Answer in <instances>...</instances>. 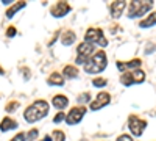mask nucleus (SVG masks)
I'll use <instances>...</instances> for the list:
<instances>
[{"mask_svg":"<svg viewBox=\"0 0 156 141\" xmlns=\"http://www.w3.org/2000/svg\"><path fill=\"white\" fill-rule=\"evenodd\" d=\"M48 110H50L48 102L44 100V99H37V100L33 102L31 105H28L27 108H25L23 119H25V122H28V124H34L37 121L44 119L48 114Z\"/></svg>","mask_w":156,"mask_h":141,"instance_id":"f257e3e1","label":"nucleus"},{"mask_svg":"<svg viewBox=\"0 0 156 141\" xmlns=\"http://www.w3.org/2000/svg\"><path fill=\"white\" fill-rule=\"evenodd\" d=\"M108 66V57L105 54V50L100 49L94 54V57L87 61V65L84 66V72L87 74H100L106 69Z\"/></svg>","mask_w":156,"mask_h":141,"instance_id":"f03ea898","label":"nucleus"},{"mask_svg":"<svg viewBox=\"0 0 156 141\" xmlns=\"http://www.w3.org/2000/svg\"><path fill=\"white\" fill-rule=\"evenodd\" d=\"M97 52L94 44H89L86 41L80 43L76 46V58H75V65H83L86 66L87 61L94 57V54Z\"/></svg>","mask_w":156,"mask_h":141,"instance_id":"7ed1b4c3","label":"nucleus"},{"mask_svg":"<svg viewBox=\"0 0 156 141\" xmlns=\"http://www.w3.org/2000/svg\"><path fill=\"white\" fill-rule=\"evenodd\" d=\"M153 8V2H129L128 5V19H136V17H142Z\"/></svg>","mask_w":156,"mask_h":141,"instance_id":"20e7f679","label":"nucleus"},{"mask_svg":"<svg viewBox=\"0 0 156 141\" xmlns=\"http://www.w3.org/2000/svg\"><path fill=\"white\" fill-rule=\"evenodd\" d=\"M84 41L86 43H89V44H97V46H100L101 49H105L109 43H108V39L105 38V35H103V30L101 28H97V27H90V28H87L86 30V33H84Z\"/></svg>","mask_w":156,"mask_h":141,"instance_id":"39448f33","label":"nucleus"},{"mask_svg":"<svg viewBox=\"0 0 156 141\" xmlns=\"http://www.w3.org/2000/svg\"><path fill=\"white\" fill-rule=\"evenodd\" d=\"M145 127H147V121L145 119H140L139 116H136V114H129L128 129H129V132H131L133 136H140L142 133H144Z\"/></svg>","mask_w":156,"mask_h":141,"instance_id":"423d86ee","label":"nucleus"},{"mask_svg":"<svg viewBox=\"0 0 156 141\" xmlns=\"http://www.w3.org/2000/svg\"><path fill=\"white\" fill-rule=\"evenodd\" d=\"M87 108L84 105H78V107H72L67 113V118H66V122L69 125H76V124H80L84 118V114H86Z\"/></svg>","mask_w":156,"mask_h":141,"instance_id":"0eeeda50","label":"nucleus"},{"mask_svg":"<svg viewBox=\"0 0 156 141\" xmlns=\"http://www.w3.org/2000/svg\"><path fill=\"white\" fill-rule=\"evenodd\" d=\"M109 104H111V94L106 93V91H100V93L95 96V99L89 104V110H90V111H98V110L105 108V107L109 105Z\"/></svg>","mask_w":156,"mask_h":141,"instance_id":"6e6552de","label":"nucleus"},{"mask_svg":"<svg viewBox=\"0 0 156 141\" xmlns=\"http://www.w3.org/2000/svg\"><path fill=\"white\" fill-rule=\"evenodd\" d=\"M70 11H72V5L70 3H67V2H56L53 6L50 8V14L53 16L55 19H59V17L67 16Z\"/></svg>","mask_w":156,"mask_h":141,"instance_id":"1a4fd4ad","label":"nucleus"},{"mask_svg":"<svg viewBox=\"0 0 156 141\" xmlns=\"http://www.w3.org/2000/svg\"><path fill=\"white\" fill-rule=\"evenodd\" d=\"M140 65H142V60L140 58H133L129 61H115V66L122 74L126 72V71H136V69H140Z\"/></svg>","mask_w":156,"mask_h":141,"instance_id":"9d476101","label":"nucleus"},{"mask_svg":"<svg viewBox=\"0 0 156 141\" xmlns=\"http://www.w3.org/2000/svg\"><path fill=\"white\" fill-rule=\"evenodd\" d=\"M126 8V2H123V0H117V2H112L111 6H109V13H111V17L112 19H119L123 11Z\"/></svg>","mask_w":156,"mask_h":141,"instance_id":"9b49d317","label":"nucleus"},{"mask_svg":"<svg viewBox=\"0 0 156 141\" xmlns=\"http://www.w3.org/2000/svg\"><path fill=\"white\" fill-rule=\"evenodd\" d=\"M51 105L59 111H64V108L69 105V97L62 96V94H56V96H53V99H51Z\"/></svg>","mask_w":156,"mask_h":141,"instance_id":"f8f14e48","label":"nucleus"},{"mask_svg":"<svg viewBox=\"0 0 156 141\" xmlns=\"http://www.w3.org/2000/svg\"><path fill=\"white\" fill-rule=\"evenodd\" d=\"M19 127V122L16 119H12L9 116H5L0 121V132H8V130H14Z\"/></svg>","mask_w":156,"mask_h":141,"instance_id":"ddd939ff","label":"nucleus"},{"mask_svg":"<svg viewBox=\"0 0 156 141\" xmlns=\"http://www.w3.org/2000/svg\"><path fill=\"white\" fill-rule=\"evenodd\" d=\"M47 85L50 86H64V83H66V79L62 77V74L59 72H51L48 77H47Z\"/></svg>","mask_w":156,"mask_h":141,"instance_id":"4468645a","label":"nucleus"},{"mask_svg":"<svg viewBox=\"0 0 156 141\" xmlns=\"http://www.w3.org/2000/svg\"><path fill=\"white\" fill-rule=\"evenodd\" d=\"M75 39H76V35H75L73 30L62 32V33H61V38H59L61 44H62V46H67V47L72 46V44H75Z\"/></svg>","mask_w":156,"mask_h":141,"instance_id":"2eb2a0df","label":"nucleus"},{"mask_svg":"<svg viewBox=\"0 0 156 141\" xmlns=\"http://www.w3.org/2000/svg\"><path fill=\"white\" fill-rule=\"evenodd\" d=\"M137 25H139L140 28H150V27H154V25H156V11H153V13H150L148 16H145V17L142 19Z\"/></svg>","mask_w":156,"mask_h":141,"instance_id":"dca6fc26","label":"nucleus"},{"mask_svg":"<svg viewBox=\"0 0 156 141\" xmlns=\"http://www.w3.org/2000/svg\"><path fill=\"white\" fill-rule=\"evenodd\" d=\"M80 75V71L75 65H66L62 69V77L64 79H76V77Z\"/></svg>","mask_w":156,"mask_h":141,"instance_id":"f3484780","label":"nucleus"},{"mask_svg":"<svg viewBox=\"0 0 156 141\" xmlns=\"http://www.w3.org/2000/svg\"><path fill=\"white\" fill-rule=\"evenodd\" d=\"M120 83L123 86H133L136 85V79H134V72L133 71H126L120 75Z\"/></svg>","mask_w":156,"mask_h":141,"instance_id":"a211bd4d","label":"nucleus"},{"mask_svg":"<svg viewBox=\"0 0 156 141\" xmlns=\"http://www.w3.org/2000/svg\"><path fill=\"white\" fill-rule=\"evenodd\" d=\"M25 6H27V2H22V0H20V2H16L14 5H11L8 9H6V19H11V17H14L16 16V13L17 11H20L22 8H25Z\"/></svg>","mask_w":156,"mask_h":141,"instance_id":"6ab92c4d","label":"nucleus"},{"mask_svg":"<svg viewBox=\"0 0 156 141\" xmlns=\"http://www.w3.org/2000/svg\"><path fill=\"white\" fill-rule=\"evenodd\" d=\"M19 107H20V102H17V100H9L8 104L5 105V111H6V113H14Z\"/></svg>","mask_w":156,"mask_h":141,"instance_id":"aec40b11","label":"nucleus"},{"mask_svg":"<svg viewBox=\"0 0 156 141\" xmlns=\"http://www.w3.org/2000/svg\"><path fill=\"white\" fill-rule=\"evenodd\" d=\"M51 138H53V141H66V133L59 129H55L51 132Z\"/></svg>","mask_w":156,"mask_h":141,"instance_id":"412c9836","label":"nucleus"},{"mask_svg":"<svg viewBox=\"0 0 156 141\" xmlns=\"http://www.w3.org/2000/svg\"><path fill=\"white\" fill-rule=\"evenodd\" d=\"M92 85L95 88H103V86L108 85V80L105 79V77H95V79L92 80Z\"/></svg>","mask_w":156,"mask_h":141,"instance_id":"4be33fe9","label":"nucleus"},{"mask_svg":"<svg viewBox=\"0 0 156 141\" xmlns=\"http://www.w3.org/2000/svg\"><path fill=\"white\" fill-rule=\"evenodd\" d=\"M76 100L80 102L81 105L87 104V102H89V104H90V102H92V100H90V93H81L80 96H78V99H76Z\"/></svg>","mask_w":156,"mask_h":141,"instance_id":"5701e85b","label":"nucleus"},{"mask_svg":"<svg viewBox=\"0 0 156 141\" xmlns=\"http://www.w3.org/2000/svg\"><path fill=\"white\" fill-rule=\"evenodd\" d=\"M67 118V113H64V111H58L55 116H53V124H59L62 121H66Z\"/></svg>","mask_w":156,"mask_h":141,"instance_id":"b1692460","label":"nucleus"},{"mask_svg":"<svg viewBox=\"0 0 156 141\" xmlns=\"http://www.w3.org/2000/svg\"><path fill=\"white\" fill-rule=\"evenodd\" d=\"M37 136H39L37 129H31V130L27 132V141H37Z\"/></svg>","mask_w":156,"mask_h":141,"instance_id":"393cba45","label":"nucleus"},{"mask_svg":"<svg viewBox=\"0 0 156 141\" xmlns=\"http://www.w3.org/2000/svg\"><path fill=\"white\" fill-rule=\"evenodd\" d=\"M27 139V133H23V132H19L17 135H14L9 141H25Z\"/></svg>","mask_w":156,"mask_h":141,"instance_id":"a878e982","label":"nucleus"},{"mask_svg":"<svg viewBox=\"0 0 156 141\" xmlns=\"http://www.w3.org/2000/svg\"><path fill=\"white\" fill-rule=\"evenodd\" d=\"M20 71H22V75H23V80H25V82H28V80L31 79V72H30V69H28V68H22Z\"/></svg>","mask_w":156,"mask_h":141,"instance_id":"bb28decb","label":"nucleus"},{"mask_svg":"<svg viewBox=\"0 0 156 141\" xmlns=\"http://www.w3.org/2000/svg\"><path fill=\"white\" fill-rule=\"evenodd\" d=\"M115 141H134V139H133V136H131V135H128V133H122V135L117 136V139H115Z\"/></svg>","mask_w":156,"mask_h":141,"instance_id":"cd10ccee","label":"nucleus"},{"mask_svg":"<svg viewBox=\"0 0 156 141\" xmlns=\"http://www.w3.org/2000/svg\"><path fill=\"white\" fill-rule=\"evenodd\" d=\"M17 35V30H16V27H8V30H6V38H14Z\"/></svg>","mask_w":156,"mask_h":141,"instance_id":"c85d7f7f","label":"nucleus"},{"mask_svg":"<svg viewBox=\"0 0 156 141\" xmlns=\"http://www.w3.org/2000/svg\"><path fill=\"white\" fill-rule=\"evenodd\" d=\"M153 50H154V44H147V49H145V54H153Z\"/></svg>","mask_w":156,"mask_h":141,"instance_id":"c756f323","label":"nucleus"},{"mask_svg":"<svg viewBox=\"0 0 156 141\" xmlns=\"http://www.w3.org/2000/svg\"><path fill=\"white\" fill-rule=\"evenodd\" d=\"M39 141H53V138H51V135H45L42 139H39Z\"/></svg>","mask_w":156,"mask_h":141,"instance_id":"7c9ffc66","label":"nucleus"},{"mask_svg":"<svg viewBox=\"0 0 156 141\" xmlns=\"http://www.w3.org/2000/svg\"><path fill=\"white\" fill-rule=\"evenodd\" d=\"M2 3L3 5H14L16 2H12V0H2Z\"/></svg>","mask_w":156,"mask_h":141,"instance_id":"2f4dec72","label":"nucleus"},{"mask_svg":"<svg viewBox=\"0 0 156 141\" xmlns=\"http://www.w3.org/2000/svg\"><path fill=\"white\" fill-rule=\"evenodd\" d=\"M0 75H5V69L2 66H0Z\"/></svg>","mask_w":156,"mask_h":141,"instance_id":"473e14b6","label":"nucleus"}]
</instances>
